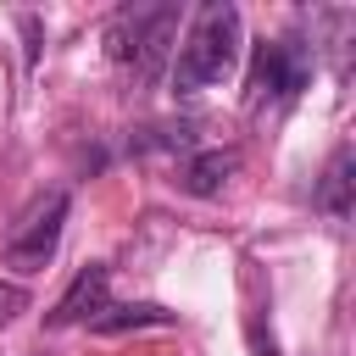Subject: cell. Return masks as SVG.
I'll return each mask as SVG.
<instances>
[{
  "mask_svg": "<svg viewBox=\"0 0 356 356\" xmlns=\"http://www.w3.org/2000/svg\"><path fill=\"white\" fill-rule=\"evenodd\" d=\"M306 83H312V44L306 39H267V44H256L250 78H245L250 106H261V100H295Z\"/></svg>",
  "mask_w": 356,
  "mask_h": 356,
  "instance_id": "4",
  "label": "cell"
},
{
  "mask_svg": "<svg viewBox=\"0 0 356 356\" xmlns=\"http://www.w3.org/2000/svg\"><path fill=\"white\" fill-rule=\"evenodd\" d=\"M239 44H245L239 6H228V0L200 6L189 39H184L178 56H172V89H178V95H200V89L222 83V78L234 72V61H239Z\"/></svg>",
  "mask_w": 356,
  "mask_h": 356,
  "instance_id": "1",
  "label": "cell"
},
{
  "mask_svg": "<svg viewBox=\"0 0 356 356\" xmlns=\"http://www.w3.org/2000/svg\"><path fill=\"white\" fill-rule=\"evenodd\" d=\"M17 312H28V289H22V284H6V278H0V323H11Z\"/></svg>",
  "mask_w": 356,
  "mask_h": 356,
  "instance_id": "9",
  "label": "cell"
},
{
  "mask_svg": "<svg viewBox=\"0 0 356 356\" xmlns=\"http://www.w3.org/2000/svg\"><path fill=\"white\" fill-rule=\"evenodd\" d=\"M67 189H44V195H33L28 200V211L11 222V234H6V267L11 273H44L50 267V256H56V245H61V228H67Z\"/></svg>",
  "mask_w": 356,
  "mask_h": 356,
  "instance_id": "3",
  "label": "cell"
},
{
  "mask_svg": "<svg viewBox=\"0 0 356 356\" xmlns=\"http://www.w3.org/2000/svg\"><path fill=\"white\" fill-rule=\"evenodd\" d=\"M167 323H178V312H167L156 300H128V306H106L89 328L95 334H128V328H167Z\"/></svg>",
  "mask_w": 356,
  "mask_h": 356,
  "instance_id": "6",
  "label": "cell"
},
{
  "mask_svg": "<svg viewBox=\"0 0 356 356\" xmlns=\"http://www.w3.org/2000/svg\"><path fill=\"white\" fill-rule=\"evenodd\" d=\"M317 211H328L334 222L350 217V145H339L323 167V184H317Z\"/></svg>",
  "mask_w": 356,
  "mask_h": 356,
  "instance_id": "7",
  "label": "cell"
},
{
  "mask_svg": "<svg viewBox=\"0 0 356 356\" xmlns=\"http://www.w3.org/2000/svg\"><path fill=\"white\" fill-rule=\"evenodd\" d=\"M178 33V6H128L106 28V56L117 67H134V78H156Z\"/></svg>",
  "mask_w": 356,
  "mask_h": 356,
  "instance_id": "2",
  "label": "cell"
},
{
  "mask_svg": "<svg viewBox=\"0 0 356 356\" xmlns=\"http://www.w3.org/2000/svg\"><path fill=\"white\" fill-rule=\"evenodd\" d=\"M234 167H239L234 150H206V156H195V161L184 167V189H189V195H217Z\"/></svg>",
  "mask_w": 356,
  "mask_h": 356,
  "instance_id": "8",
  "label": "cell"
},
{
  "mask_svg": "<svg viewBox=\"0 0 356 356\" xmlns=\"http://www.w3.org/2000/svg\"><path fill=\"white\" fill-rule=\"evenodd\" d=\"M111 306V267L106 261H89L72 284H67V295L50 306V328H72V323H95L100 312Z\"/></svg>",
  "mask_w": 356,
  "mask_h": 356,
  "instance_id": "5",
  "label": "cell"
}]
</instances>
